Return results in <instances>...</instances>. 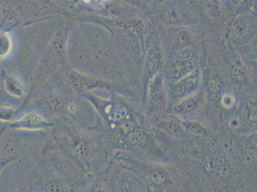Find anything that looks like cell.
Wrapping results in <instances>:
<instances>
[{"label":"cell","instance_id":"cell-22","mask_svg":"<svg viewBox=\"0 0 257 192\" xmlns=\"http://www.w3.org/2000/svg\"><path fill=\"white\" fill-rule=\"evenodd\" d=\"M186 132L191 139L197 140L198 141L212 139L213 137L211 131L205 126L204 123L198 120H182Z\"/></svg>","mask_w":257,"mask_h":192},{"label":"cell","instance_id":"cell-24","mask_svg":"<svg viewBox=\"0 0 257 192\" xmlns=\"http://www.w3.org/2000/svg\"><path fill=\"white\" fill-rule=\"evenodd\" d=\"M15 39L10 31L0 32V62L10 57L15 48Z\"/></svg>","mask_w":257,"mask_h":192},{"label":"cell","instance_id":"cell-25","mask_svg":"<svg viewBox=\"0 0 257 192\" xmlns=\"http://www.w3.org/2000/svg\"><path fill=\"white\" fill-rule=\"evenodd\" d=\"M21 107H0V122L9 124L15 121L23 113Z\"/></svg>","mask_w":257,"mask_h":192},{"label":"cell","instance_id":"cell-6","mask_svg":"<svg viewBox=\"0 0 257 192\" xmlns=\"http://www.w3.org/2000/svg\"><path fill=\"white\" fill-rule=\"evenodd\" d=\"M81 96L72 90L62 78L44 86L36 95L25 100L20 106L23 111L39 112L50 120L70 119L78 122Z\"/></svg>","mask_w":257,"mask_h":192},{"label":"cell","instance_id":"cell-12","mask_svg":"<svg viewBox=\"0 0 257 192\" xmlns=\"http://www.w3.org/2000/svg\"><path fill=\"white\" fill-rule=\"evenodd\" d=\"M167 58V54L155 29L147 42L139 69L140 77L143 83L144 95L150 79L159 72H163Z\"/></svg>","mask_w":257,"mask_h":192},{"label":"cell","instance_id":"cell-4","mask_svg":"<svg viewBox=\"0 0 257 192\" xmlns=\"http://www.w3.org/2000/svg\"><path fill=\"white\" fill-rule=\"evenodd\" d=\"M75 164L54 151L42 152V158L30 173L23 191L73 192L85 191L90 181Z\"/></svg>","mask_w":257,"mask_h":192},{"label":"cell","instance_id":"cell-18","mask_svg":"<svg viewBox=\"0 0 257 192\" xmlns=\"http://www.w3.org/2000/svg\"><path fill=\"white\" fill-rule=\"evenodd\" d=\"M202 86L200 67L178 81L167 85L169 105L197 92Z\"/></svg>","mask_w":257,"mask_h":192},{"label":"cell","instance_id":"cell-26","mask_svg":"<svg viewBox=\"0 0 257 192\" xmlns=\"http://www.w3.org/2000/svg\"><path fill=\"white\" fill-rule=\"evenodd\" d=\"M8 129V124H6L0 130V143H1L4 133L6 132ZM18 160L19 155H6V154L2 153L1 150H0V175H1L2 172H3L5 168Z\"/></svg>","mask_w":257,"mask_h":192},{"label":"cell","instance_id":"cell-10","mask_svg":"<svg viewBox=\"0 0 257 192\" xmlns=\"http://www.w3.org/2000/svg\"><path fill=\"white\" fill-rule=\"evenodd\" d=\"M200 44L167 56L163 73L167 85L174 83L200 67Z\"/></svg>","mask_w":257,"mask_h":192},{"label":"cell","instance_id":"cell-29","mask_svg":"<svg viewBox=\"0 0 257 192\" xmlns=\"http://www.w3.org/2000/svg\"><path fill=\"white\" fill-rule=\"evenodd\" d=\"M184 1H185L186 3L189 5V7H190V8L197 14L200 18L199 0H184Z\"/></svg>","mask_w":257,"mask_h":192},{"label":"cell","instance_id":"cell-27","mask_svg":"<svg viewBox=\"0 0 257 192\" xmlns=\"http://www.w3.org/2000/svg\"><path fill=\"white\" fill-rule=\"evenodd\" d=\"M49 1L60 9L63 13L67 16V17H70L75 13L77 6L71 0H49Z\"/></svg>","mask_w":257,"mask_h":192},{"label":"cell","instance_id":"cell-15","mask_svg":"<svg viewBox=\"0 0 257 192\" xmlns=\"http://www.w3.org/2000/svg\"><path fill=\"white\" fill-rule=\"evenodd\" d=\"M207 102V93L202 86L193 94L170 104L167 112L178 117L182 120H198V118L205 112Z\"/></svg>","mask_w":257,"mask_h":192},{"label":"cell","instance_id":"cell-30","mask_svg":"<svg viewBox=\"0 0 257 192\" xmlns=\"http://www.w3.org/2000/svg\"><path fill=\"white\" fill-rule=\"evenodd\" d=\"M142 1H143L151 10L152 6H153V0H142Z\"/></svg>","mask_w":257,"mask_h":192},{"label":"cell","instance_id":"cell-20","mask_svg":"<svg viewBox=\"0 0 257 192\" xmlns=\"http://www.w3.org/2000/svg\"><path fill=\"white\" fill-rule=\"evenodd\" d=\"M3 72L4 85L6 92L16 99H22L27 97L28 89L22 78L8 70H4Z\"/></svg>","mask_w":257,"mask_h":192},{"label":"cell","instance_id":"cell-7","mask_svg":"<svg viewBox=\"0 0 257 192\" xmlns=\"http://www.w3.org/2000/svg\"><path fill=\"white\" fill-rule=\"evenodd\" d=\"M71 23V19L65 21L51 37L32 75L25 100L32 98L51 82L62 78L70 68L67 43Z\"/></svg>","mask_w":257,"mask_h":192},{"label":"cell","instance_id":"cell-3","mask_svg":"<svg viewBox=\"0 0 257 192\" xmlns=\"http://www.w3.org/2000/svg\"><path fill=\"white\" fill-rule=\"evenodd\" d=\"M72 20L95 23L106 29L134 60L139 72L147 42L155 30L150 18L144 12L123 17H107L97 14L79 13Z\"/></svg>","mask_w":257,"mask_h":192},{"label":"cell","instance_id":"cell-1","mask_svg":"<svg viewBox=\"0 0 257 192\" xmlns=\"http://www.w3.org/2000/svg\"><path fill=\"white\" fill-rule=\"evenodd\" d=\"M71 22L67 43L70 67L116 83L140 77L134 60L106 29L93 23Z\"/></svg>","mask_w":257,"mask_h":192},{"label":"cell","instance_id":"cell-11","mask_svg":"<svg viewBox=\"0 0 257 192\" xmlns=\"http://www.w3.org/2000/svg\"><path fill=\"white\" fill-rule=\"evenodd\" d=\"M223 36L235 49L256 39V10L250 9L235 16L226 25Z\"/></svg>","mask_w":257,"mask_h":192},{"label":"cell","instance_id":"cell-32","mask_svg":"<svg viewBox=\"0 0 257 192\" xmlns=\"http://www.w3.org/2000/svg\"><path fill=\"white\" fill-rule=\"evenodd\" d=\"M71 1L74 2V4H76V6L77 4H78V0H71Z\"/></svg>","mask_w":257,"mask_h":192},{"label":"cell","instance_id":"cell-9","mask_svg":"<svg viewBox=\"0 0 257 192\" xmlns=\"http://www.w3.org/2000/svg\"><path fill=\"white\" fill-rule=\"evenodd\" d=\"M167 56L182 49L199 45L207 32L199 24L154 27Z\"/></svg>","mask_w":257,"mask_h":192},{"label":"cell","instance_id":"cell-2","mask_svg":"<svg viewBox=\"0 0 257 192\" xmlns=\"http://www.w3.org/2000/svg\"><path fill=\"white\" fill-rule=\"evenodd\" d=\"M46 151L57 152L69 159L90 179L110 158L99 133L70 119L55 122L42 151Z\"/></svg>","mask_w":257,"mask_h":192},{"label":"cell","instance_id":"cell-23","mask_svg":"<svg viewBox=\"0 0 257 192\" xmlns=\"http://www.w3.org/2000/svg\"><path fill=\"white\" fill-rule=\"evenodd\" d=\"M241 118L245 125L250 130L256 129V100L248 99L245 100L242 106V111L240 112Z\"/></svg>","mask_w":257,"mask_h":192},{"label":"cell","instance_id":"cell-8","mask_svg":"<svg viewBox=\"0 0 257 192\" xmlns=\"http://www.w3.org/2000/svg\"><path fill=\"white\" fill-rule=\"evenodd\" d=\"M154 27L199 24V16L184 0H165L151 9L149 15Z\"/></svg>","mask_w":257,"mask_h":192},{"label":"cell","instance_id":"cell-31","mask_svg":"<svg viewBox=\"0 0 257 192\" xmlns=\"http://www.w3.org/2000/svg\"><path fill=\"white\" fill-rule=\"evenodd\" d=\"M164 1H165V0H153V6H152V9L154 8V7L158 6L159 4L162 3V2Z\"/></svg>","mask_w":257,"mask_h":192},{"label":"cell","instance_id":"cell-14","mask_svg":"<svg viewBox=\"0 0 257 192\" xmlns=\"http://www.w3.org/2000/svg\"><path fill=\"white\" fill-rule=\"evenodd\" d=\"M64 79L67 85L79 96L85 93L103 90L111 93L116 91L118 84L89 74L69 68L65 71Z\"/></svg>","mask_w":257,"mask_h":192},{"label":"cell","instance_id":"cell-5","mask_svg":"<svg viewBox=\"0 0 257 192\" xmlns=\"http://www.w3.org/2000/svg\"><path fill=\"white\" fill-rule=\"evenodd\" d=\"M121 165L138 175L144 182L147 191H185V177L177 168L169 164L155 162L149 157L123 150H116L111 154Z\"/></svg>","mask_w":257,"mask_h":192},{"label":"cell","instance_id":"cell-13","mask_svg":"<svg viewBox=\"0 0 257 192\" xmlns=\"http://www.w3.org/2000/svg\"><path fill=\"white\" fill-rule=\"evenodd\" d=\"M167 81L163 72H159L147 84L143 97L144 113L150 119L165 112L169 106Z\"/></svg>","mask_w":257,"mask_h":192},{"label":"cell","instance_id":"cell-19","mask_svg":"<svg viewBox=\"0 0 257 192\" xmlns=\"http://www.w3.org/2000/svg\"><path fill=\"white\" fill-rule=\"evenodd\" d=\"M55 122L50 120L36 111H29L23 113L15 121L8 124L12 130L23 132H43L51 130Z\"/></svg>","mask_w":257,"mask_h":192},{"label":"cell","instance_id":"cell-28","mask_svg":"<svg viewBox=\"0 0 257 192\" xmlns=\"http://www.w3.org/2000/svg\"><path fill=\"white\" fill-rule=\"evenodd\" d=\"M120 1L123 2V4L128 5V6L133 7V8L143 11L148 15L150 13V8L142 0H120Z\"/></svg>","mask_w":257,"mask_h":192},{"label":"cell","instance_id":"cell-17","mask_svg":"<svg viewBox=\"0 0 257 192\" xmlns=\"http://www.w3.org/2000/svg\"><path fill=\"white\" fill-rule=\"evenodd\" d=\"M199 16L207 34H223L226 23L221 0H199Z\"/></svg>","mask_w":257,"mask_h":192},{"label":"cell","instance_id":"cell-16","mask_svg":"<svg viewBox=\"0 0 257 192\" xmlns=\"http://www.w3.org/2000/svg\"><path fill=\"white\" fill-rule=\"evenodd\" d=\"M149 119L151 130L161 137L174 142H189L192 140L186 132L182 119L174 115L165 112Z\"/></svg>","mask_w":257,"mask_h":192},{"label":"cell","instance_id":"cell-21","mask_svg":"<svg viewBox=\"0 0 257 192\" xmlns=\"http://www.w3.org/2000/svg\"><path fill=\"white\" fill-rule=\"evenodd\" d=\"M226 25L243 12L256 10V0H221Z\"/></svg>","mask_w":257,"mask_h":192}]
</instances>
